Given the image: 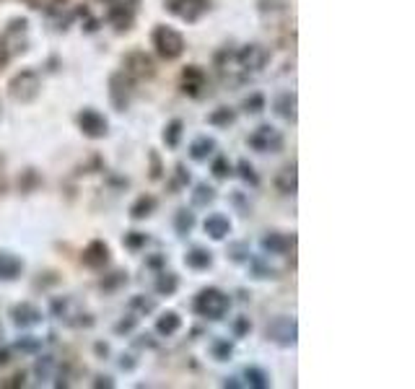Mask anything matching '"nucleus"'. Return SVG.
Here are the masks:
<instances>
[{
	"label": "nucleus",
	"instance_id": "obj_1",
	"mask_svg": "<svg viewBox=\"0 0 415 389\" xmlns=\"http://www.w3.org/2000/svg\"><path fill=\"white\" fill-rule=\"evenodd\" d=\"M192 309L198 317H205L211 322H221L231 309V298L221 291V288H202L200 294L195 296Z\"/></svg>",
	"mask_w": 415,
	"mask_h": 389
},
{
	"label": "nucleus",
	"instance_id": "obj_2",
	"mask_svg": "<svg viewBox=\"0 0 415 389\" xmlns=\"http://www.w3.org/2000/svg\"><path fill=\"white\" fill-rule=\"evenodd\" d=\"M49 311H52V317H58L62 325H68V327H91L94 325V319L91 314L81 307V301L78 298H73V296H60V298H52V304H49Z\"/></svg>",
	"mask_w": 415,
	"mask_h": 389
},
{
	"label": "nucleus",
	"instance_id": "obj_3",
	"mask_svg": "<svg viewBox=\"0 0 415 389\" xmlns=\"http://www.w3.org/2000/svg\"><path fill=\"white\" fill-rule=\"evenodd\" d=\"M151 42H154V47L161 60H177L185 52V36L166 24L156 26L154 34H151Z\"/></svg>",
	"mask_w": 415,
	"mask_h": 389
},
{
	"label": "nucleus",
	"instance_id": "obj_4",
	"mask_svg": "<svg viewBox=\"0 0 415 389\" xmlns=\"http://www.w3.org/2000/svg\"><path fill=\"white\" fill-rule=\"evenodd\" d=\"M42 91V78L36 71H21L16 73L8 83V94H11L13 102L19 104H32L36 96Z\"/></svg>",
	"mask_w": 415,
	"mask_h": 389
},
{
	"label": "nucleus",
	"instance_id": "obj_5",
	"mask_svg": "<svg viewBox=\"0 0 415 389\" xmlns=\"http://www.w3.org/2000/svg\"><path fill=\"white\" fill-rule=\"evenodd\" d=\"M249 148L257 154H281L283 151V132L275 130L273 125H260L252 135L247 138Z\"/></svg>",
	"mask_w": 415,
	"mask_h": 389
},
{
	"label": "nucleus",
	"instance_id": "obj_6",
	"mask_svg": "<svg viewBox=\"0 0 415 389\" xmlns=\"http://www.w3.org/2000/svg\"><path fill=\"white\" fill-rule=\"evenodd\" d=\"M268 340L275 342V345H281V348H294L298 340V322L296 317H275L270 325H268Z\"/></svg>",
	"mask_w": 415,
	"mask_h": 389
},
{
	"label": "nucleus",
	"instance_id": "obj_7",
	"mask_svg": "<svg viewBox=\"0 0 415 389\" xmlns=\"http://www.w3.org/2000/svg\"><path fill=\"white\" fill-rule=\"evenodd\" d=\"M75 122H78V130H81L86 138H91V141H102V138H107L109 122L99 109H94V106L81 109V112H78V117H75Z\"/></svg>",
	"mask_w": 415,
	"mask_h": 389
},
{
	"label": "nucleus",
	"instance_id": "obj_8",
	"mask_svg": "<svg viewBox=\"0 0 415 389\" xmlns=\"http://www.w3.org/2000/svg\"><path fill=\"white\" fill-rule=\"evenodd\" d=\"M109 102L115 112H128L132 102V78L125 73H112L109 75Z\"/></svg>",
	"mask_w": 415,
	"mask_h": 389
},
{
	"label": "nucleus",
	"instance_id": "obj_9",
	"mask_svg": "<svg viewBox=\"0 0 415 389\" xmlns=\"http://www.w3.org/2000/svg\"><path fill=\"white\" fill-rule=\"evenodd\" d=\"M169 13H174L177 19L187 24H198L205 13L211 11V0H169L166 3Z\"/></svg>",
	"mask_w": 415,
	"mask_h": 389
},
{
	"label": "nucleus",
	"instance_id": "obj_10",
	"mask_svg": "<svg viewBox=\"0 0 415 389\" xmlns=\"http://www.w3.org/2000/svg\"><path fill=\"white\" fill-rule=\"evenodd\" d=\"M182 91L190 99H205L211 94V83H208V75L200 65H187L182 71Z\"/></svg>",
	"mask_w": 415,
	"mask_h": 389
},
{
	"label": "nucleus",
	"instance_id": "obj_11",
	"mask_svg": "<svg viewBox=\"0 0 415 389\" xmlns=\"http://www.w3.org/2000/svg\"><path fill=\"white\" fill-rule=\"evenodd\" d=\"M122 68H125V75H130L132 81H145V78H154L156 75V65L154 60L148 58L145 52L135 49V52H128L125 60H122Z\"/></svg>",
	"mask_w": 415,
	"mask_h": 389
},
{
	"label": "nucleus",
	"instance_id": "obj_12",
	"mask_svg": "<svg viewBox=\"0 0 415 389\" xmlns=\"http://www.w3.org/2000/svg\"><path fill=\"white\" fill-rule=\"evenodd\" d=\"M270 60V52L262 47V45H244L241 49H237V62L239 68L252 75V73H260Z\"/></svg>",
	"mask_w": 415,
	"mask_h": 389
},
{
	"label": "nucleus",
	"instance_id": "obj_13",
	"mask_svg": "<svg viewBox=\"0 0 415 389\" xmlns=\"http://www.w3.org/2000/svg\"><path fill=\"white\" fill-rule=\"evenodd\" d=\"M138 0H122V3H115L107 13V21L115 26V32H130L132 24H135V13H138Z\"/></svg>",
	"mask_w": 415,
	"mask_h": 389
},
{
	"label": "nucleus",
	"instance_id": "obj_14",
	"mask_svg": "<svg viewBox=\"0 0 415 389\" xmlns=\"http://www.w3.org/2000/svg\"><path fill=\"white\" fill-rule=\"evenodd\" d=\"M81 262L86 268H91V270H102V268H107L109 262V247L102 241V239H94L88 247L83 249L81 255Z\"/></svg>",
	"mask_w": 415,
	"mask_h": 389
},
{
	"label": "nucleus",
	"instance_id": "obj_15",
	"mask_svg": "<svg viewBox=\"0 0 415 389\" xmlns=\"http://www.w3.org/2000/svg\"><path fill=\"white\" fill-rule=\"evenodd\" d=\"M11 317H13V325H16V327L26 330V327H36V325L42 322V311H39L34 304L21 301V304H16V307L11 309Z\"/></svg>",
	"mask_w": 415,
	"mask_h": 389
},
{
	"label": "nucleus",
	"instance_id": "obj_16",
	"mask_svg": "<svg viewBox=\"0 0 415 389\" xmlns=\"http://www.w3.org/2000/svg\"><path fill=\"white\" fill-rule=\"evenodd\" d=\"M24 272V259L8 249H0V281H19Z\"/></svg>",
	"mask_w": 415,
	"mask_h": 389
},
{
	"label": "nucleus",
	"instance_id": "obj_17",
	"mask_svg": "<svg viewBox=\"0 0 415 389\" xmlns=\"http://www.w3.org/2000/svg\"><path fill=\"white\" fill-rule=\"evenodd\" d=\"M202 228H205V234L211 236V239H215V241H224L226 236L231 234V221L226 218L224 213H213V215H208V218H205Z\"/></svg>",
	"mask_w": 415,
	"mask_h": 389
},
{
	"label": "nucleus",
	"instance_id": "obj_18",
	"mask_svg": "<svg viewBox=\"0 0 415 389\" xmlns=\"http://www.w3.org/2000/svg\"><path fill=\"white\" fill-rule=\"evenodd\" d=\"M260 247H262V252H268V255H285L288 249L294 247V236H285V234H278V231H270V234L262 236Z\"/></svg>",
	"mask_w": 415,
	"mask_h": 389
},
{
	"label": "nucleus",
	"instance_id": "obj_19",
	"mask_svg": "<svg viewBox=\"0 0 415 389\" xmlns=\"http://www.w3.org/2000/svg\"><path fill=\"white\" fill-rule=\"evenodd\" d=\"M296 106H298V99H296L294 91H283V94L273 102L275 115H278V117H283L285 122H296V117H298Z\"/></svg>",
	"mask_w": 415,
	"mask_h": 389
},
{
	"label": "nucleus",
	"instance_id": "obj_20",
	"mask_svg": "<svg viewBox=\"0 0 415 389\" xmlns=\"http://www.w3.org/2000/svg\"><path fill=\"white\" fill-rule=\"evenodd\" d=\"M275 187L281 189L283 195H296L298 192V174L296 164H288L281 169V174L275 177Z\"/></svg>",
	"mask_w": 415,
	"mask_h": 389
},
{
	"label": "nucleus",
	"instance_id": "obj_21",
	"mask_svg": "<svg viewBox=\"0 0 415 389\" xmlns=\"http://www.w3.org/2000/svg\"><path fill=\"white\" fill-rule=\"evenodd\" d=\"M215 151V141L208 135H200L190 143V158L192 161H208Z\"/></svg>",
	"mask_w": 415,
	"mask_h": 389
},
{
	"label": "nucleus",
	"instance_id": "obj_22",
	"mask_svg": "<svg viewBox=\"0 0 415 389\" xmlns=\"http://www.w3.org/2000/svg\"><path fill=\"white\" fill-rule=\"evenodd\" d=\"M156 208H158V200H156L154 195H141V198L130 205V218L132 221H143V218L154 215Z\"/></svg>",
	"mask_w": 415,
	"mask_h": 389
},
{
	"label": "nucleus",
	"instance_id": "obj_23",
	"mask_svg": "<svg viewBox=\"0 0 415 389\" xmlns=\"http://www.w3.org/2000/svg\"><path fill=\"white\" fill-rule=\"evenodd\" d=\"M185 265L192 268V270H208L213 265V255L202 247H192L187 255H185Z\"/></svg>",
	"mask_w": 415,
	"mask_h": 389
},
{
	"label": "nucleus",
	"instance_id": "obj_24",
	"mask_svg": "<svg viewBox=\"0 0 415 389\" xmlns=\"http://www.w3.org/2000/svg\"><path fill=\"white\" fill-rule=\"evenodd\" d=\"M179 327H182V317H179L177 311H164L161 317L156 319V332H158V335H166V338L177 335Z\"/></svg>",
	"mask_w": 415,
	"mask_h": 389
},
{
	"label": "nucleus",
	"instance_id": "obj_25",
	"mask_svg": "<svg viewBox=\"0 0 415 389\" xmlns=\"http://www.w3.org/2000/svg\"><path fill=\"white\" fill-rule=\"evenodd\" d=\"M179 288V275L177 272H158L156 278V294L158 296H174Z\"/></svg>",
	"mask_w": 415,
	"mask_h": 389
},
{
	"label": "nucleus",
	"instance_id": "obj_26",
	"mask_svg": "<svg viewBox=\"0 0 415 389\" xmlns=\"http://www.w3.org/2000/svg\"><path fill=\"white\" fill-rule=\"evenodd\" d=\"M244 379H247V384L252 389H268L270 387V377H268V371L260 368V366H247V368H244Z\"/></svg>",
	"mask_w": 415,
	"mask_h": 389
},
{
	"label": "nucleus",
	"instance_id": "obj_27",
	"mask_svg": "<svg viewBox=\"0 0 415 389\" xmlns=\"http://www.w3.org/2000/svg\"><path fill=\"white\" fill-rule=\"evenodd\" d=\"M208 122H211L213 128H228V125L237 122V112H234L231 106H218V109H213V112L208 115Z\"/></svg>",
	"mask_w": 415,
	"mask_h": 389
},
{
	"label": "nucleus",
	"instance_id": "obj_28",
	"mask_svg": "<svg viewBox=\"0 0 415 389\" xmlns=\"http://www.w3.org/2000/svg\"><path fill=\"white\" fill-rule=\"evenodd\" d=\"M195 228V213L187 211V208H179L177 215H174V231L179 236H187Z\"/></svg>",
	"mask_w": 415,
	"mask_h": 389
},
{
	"label": "nucleus",
	"instance_id": "obj_29",
	"mask_svg": "<svg viewBox=\"0 0 415 389\" xmlns=\"http://www.w3.org/2000/svg\"><path fill=\"white\" fill-rule=\"evenodd\" d=\"M128 309H130V314H135V317H145V314L156 311V301L154 298H145V296H132Z\"/></svg>",
	"mask_w": 415,
	"mask_h": 389
},
{
	"label": "nucleus",
	"instance_id": "obj_30",
	"mask_svg": "<svg viewBox=\"0 0 415 389\" xmlns=\"http://www.w3.org/2000/svg\"><path fill=\"white\" fill-rule=\"evenodd\" d=\"M182 130H185V122L182 119H171L164 128V143L169 148H177L179 141H182Z\"/></svg>",
	"mask_w": 415,
	"mask_h": 389
},
{
	"label": "nucleus",
	"instance_id": "obj_31",
	"mask_svg": "<svg viewBox=\"0 0 415 389\" xmlns=\"http://www.w3.org/2000/svg\"><path fill=\"white\" fill-rule=\"evenodd\" d=\"M213 200H215V189L208 187V185H198L195 192H192V205H195V208H208Z\"/></svg>",
	"mask_w": 415,
	"mask_h": 389
},
{
	"label": "nucleus",
	"instance_id": "obj_32",
	"mask_svg": "<svg viewBox=\"0 0 415 389\" xmlns=\"http://www.w3.org/2000/svg\"><path fill=\"white\" fill-rule=\"evenodd\" d=\"M55 366H58V361H55L52 355H42V358H36L34 374L39 379H49L52 377V371H55Z\"/></svg>",
	"mask_w": 415,
	"mask_h": 389
},
{
	"label": "nucleus",
	"instance_id": "obj_33",
	"mask_svg": "<svg viewBox=\"0 0 415 389\" xmlns=\"http://www.w3.org/2000/svg\"><path fill=\"white\" fill-rule=\"evenodd\" d=\"M211 353H213L215 361H231V355H234V345L228 340H215L211 345Z\"/></svg>",
	"mask_w": 415,
	"mask_h": 389
},
{
	"label": "nucleus",
	"instance_id": "obj_34",
	"mask_svg": "<svg viewBox=\"0 0 415 389\" xmlns=\"http://www.w3.org/2000/svg\"><path fill=\"white\" fill-rule=\"evenodd\" d=\"M239 177L244 179L247 185H252V187H257V185H260V177H257L254 166L249 164L247 158H241V161H239Z\"/></svg>",
	"mask_w": 415,
	"mask_h": 389
},
{
	"label": "nucleus",
	"instance_id": "obj_35",
	"mask_svg": "<svg viewBox=\"0 0 415 389\" xmlns=\"http://www.w3.org/2000/svg\"><path fill=\"white\" fill-rule=\"evenodd\" d=\"M211 172H213L215 179H228L231 174H234V169H231V164H228V158L226 156H218L213 161V166H211Z\"/></svg>",
	"mask_w": 415,
	"mask_h": 389
},
{
	"label": "nucleus",
	"instance_id": "obj_36",
	"mask_svg": "<svg viewBox=\"0 0 415 389\" xmlns=\"http://www.w3.org/2000/svg\"><path fill=\"white\" fill-rule=\"evenodd\" d=\"M128 283V272H122V270H117V272H112V275H107V278H102V288L104 291H115V288H119V285H125Z\"/></svg>",
	"mask_w": 415,
	"mask_h": 389
},
{
	"label": "nucleus",
	"instance_id": "obj_37",
	"mask_svg": "<svg viewBox=\"0 0 415 389\" xmlns=\"http://www.w3.org/2000/svg\"><path fill=\"white\" fill-rule=\"evenodd\" d=\"M262 109H265V96L262 94H252L244 99V112L247 115H260Z\"/></svg>",
	"mask_w": 415,
	"mask_h": 389
},
{
	"label": "nucleus",
	"instance_id": "obj_38",
	"mask_svg": "<svg viewBox=\"0 0 415 389\" xmlns=\"http://www.w3.org/2000/svg\"><path fill=\"white\" fill-rule=\"evenodd\" d=\"M228 257L234 259V262H249V244H244V241L231 244L228 247Z\"/></svg>",
	"mask_w": 415,
	"mask_h": 389
},
{
	"label": "nucleus",
	"instance_id": "obj_39",
	"mask_svg": "<svg viewBox=\"0 0 415 389\" xmlns=\"http://www.w3.org/2000/svg\"><path fill=\"white\" fill-rule=\"evenodd\" d=\"M16 348L24 351V353H36V351L42 348V340L34 338V335H26V338H21V340L16 342Z\"/></svg>",
	"mask_w": 415,
	"mask_h": 389
},
{
	"label": "nucleus",
	"instance_id": "obj_40",
	"mask_svg": "<svg viewBox=\"0 0 415 389\" xmlns=\"http://www.w3.org/2000/svg\"><path fill=\"white\" fill-rule=\"evenodd\" d=\"M148 244V236L141 234V231H130V234H125V247L128 249H141Z\"/></svg>",
	"mask_w": 415,
	"mask_h": 389
},
{
	"label": "nucleus",
	"instance_id": "obj_41",
	"mask_svg": "<svg viewBox=\"0 0 415 389\" xmlns=\"http://www.w3.org/2000/svg\"><path fill=\"white\" fill-rule=\"evenodd\" d=\"M32 8H36V11H55V8H60L65 0H26Z\"/></svg>",
	"mask_w": 415,
	"mask_h": 389
},
{
	"label": "nucleus",
	"instance_id": "obj_42",
	"mask_svg": "<svg viewBox=\"0 0 415 389\" xmlns=\"http://www.w3.org/2000/svg\"><path fill=\"white\" fill-rule=\"evenodd\" d=\"M249 330H252L249 317H237V322H234V338H247Z\"/></svg>",
	"mask_w": 415,
	"mask_h": 389
},
{
	"label": "nucleus",
	"instance_id": "obj_43",
	"mask_svg": "<svg viewBox=\"0 0 415 389\" xmlns=\"http://www.w3.org/2000/svg\"><path fill=\"white\" fill-rule=\"evenodd\" d=\"M135 325H138V317L135 314H130L128 319H122V322H117V327H115V332L117 335H128V332L135 330Z\"/></svg>",
	"mask_w": 415,
	"mask_h": 389
},
{
	"label": "nucleus",
	"instance_id": "obj_44",
	"mask_svg": "<svg viewBox=\"0 0 415 389\" xmlns=\"http://www.w3.org/2000/svg\"><path fill=\"white\" fill-rule=\"evenodd\" d=\"M249 262H252V268H254V278H275V270L265 268L260 259H252V257H249Z\"/></svg>",
	"mask_w": 415,
	"mask_h": 389
},
{
	"label": "nucleus",
	"instance_id": "obj_45",
	"mask_svg": "<svg viewBox=\"0 0 415 389\" xmlns=\"http://www.w3.org/2000/svg\"><path fill=\"white\" fill-rule=\"evenodd\" d=\"M187 182H190V174L185 172V166L179 164V166H177V182H174L171 187H182V185H187Z\"/></svg>",
	"mask_w": 415,
	"mask_h": 389
},
{
	"label": "nucleus",
	"instance_id": "obj_46",
	"mask_svg": "<svg viewBox=\"0 0 415 389\" xmlns=\"http://www.w3.org/2000/svg\"><path fill=\"white\" fill-rule=\"evenodd\" d=\"M161 177V164H158V156L151 151V179H158Z\"/></svg>",
	"mask_w": 415,
	"mask_h": 389
},
{
	"label": "nucleus",
	"instance_id": "obj_47",
	"mask_svg": "<svg viewBox=\"0 0 415 389\" xmlns=\"http://www.w3.org/2000/svg\"><path fill=\"white\" fill-rule=\"evenodd\" d=\"M8 58H11V49H8V45H5V42H0V71L5 68Z\"/></svg>",
	"mask_w": 415,
	"mask_h": 389
},
{
	"label": "nucleus",
	"instance_id": "obj_48",
	"mask_svg": "<svg viewBox=\"0 0 415 389\" xmlns=\"http://www.w3.org/2000/svg\"><path fill=\"white\" fill-rule=\"evenodd\" d=\"M135 348H156V342L151 340V335H141V338L135 340Z\"/></svg>",
	"mask_w": 415,
	"mask_h": 389
},
{
	"label": "nucleus",
	"instance_id": "obj_49",
	"mask_svg": "<svg viewBox=\"0 0 415 389\" xmlns=\"http://www.w3.org/2000/svg\"><path fill=\"white\" fill-rule=\"evenodd\" d=\"M119 368H122V371H132V368H135V361H132V355H122V361H119Z\"/></svg>",
	"mask_w": 415,
	"mask_h": 389
},
{
	"label": "nucleus",
	"instance_id": "obj_50",
	"mask_svg": "<svg viewBox=\"0 0 415 389\" xmlns=\"http://www.w3.org/2000/svg\"><path fill=\"white\" fill-rule=\"evenodd\" d=\"M94 387H107V389H112V387H115V381H112V377H96Z\"/></svg>",
	"mask_w": 415,
	"mask_h": 389
},
{
	"label": "nucleus",
	"instance_id": "obj_51",
	"mask_svg": "<svg viewBox=\"0 0 415 389\" xmlns=\"http://www.w3.org/2000/svg\"><path fill=\"white\" fill-rule=\"evenodd\" d=\"M5 387H24V374H16L11 384H5Z\"/></svg>",
	"mask_w": 415,
	"mask_h": 389
},
{
	"label": "nucleus",
	"instance_id": "obj_52",
	"mask_svg": "<svg viewBox=\"0 0 415 389\" xmlns=\"http://www.w3.org/2000/svg\"><path fill=\"white\" fill-rule=\"evenodd\" d=\"M8 361H11V353H8V351H0V366H5Z\"/></svg>",
	"mask_w": 415,
	"mask_h": 389
},
{
	"label": "nucleus",
	"instance_id": "obj_53",
	"mask_svg": "<svg viewBox=\"0 0 415 389\" xmlns=\"http://www.w3.org/2000/svg\"><path fill=\"white\" fill-rule=\"evenodd\" d=\"M224 387L239 389V387H241V384H239V381H234V377H231V379H226V381H224Z\"/></svg>",
	"mask_w": 415,
	"mask_h": 389
},
{
	"label": "nucleus",
	"instance_id": "obj_54",
	"mask_svg": "<svg viewBox=\"0 0 415 389\" xmlns=\"http://www.w3.org/2000/svg\"><path fill=\"white\" fill-rule=\"evenodd\" d=\"M107 351H109L107 345H102V342H99V345H96V353H104V355H107Z\"/></svg>",
	"mask_w": 415,
	"mask_h": 389
},
{
	"label": "nucleus",
	"instance_id": "obj_55",
	"mask_svg": "<svg viewBox=\"0 0 415 389\" xmlns=\"http://www.w3.org/2000/svg\"><path fill=\"white\" fill-rule=\"evenodd\" d=\"M0 338H3V327H0Z\"/></svg>",
	"mask_w": 415,
	"mask_h": 389
},
{
	"label": "nucleus",
	"instance_id": "obj_56",
	"mask_svg": "<svg viewBox=\"0 0 415 389\" xmlns=\"http://www.w3.org/2000/svg\"><path fill=\"white\" fill-rule=\"evenodd\" d=\"M0 117H3V109H0Z\"/></svg>",
	"mask_w": 415,
	"mask_h": 389
}]
</instances>
